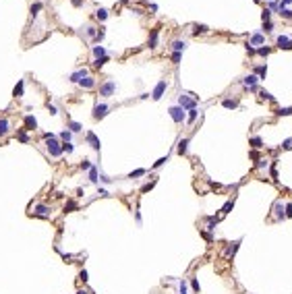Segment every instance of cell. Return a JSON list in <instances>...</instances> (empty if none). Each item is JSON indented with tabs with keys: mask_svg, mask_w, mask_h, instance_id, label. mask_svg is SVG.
Masks as SVG:
<instances>
[{
	"mask_svg": "<svg viewBox=\"0 0 292 294\" xmlns=\"http://www.w3.org/2000/svg\"><path fill=\"white\" fill-rule=\"evenodd\" d=\"M44 139H46L48 153L52 155V158H60V155H62V143H58L56 137L52 135V133H46V135H44Z\"/></svg>",
	"mask_w": 292,
	"mask_h": 294,
	"instance_id": "6da1fadb",
	"label": "cell"
},
{
	"mask_svg": "<svg viewBox=\"0 0 292 294\" xmlns=\"http://www.w3.org/2000/svg\"><path fill=\"white\" fill-rule=\"evenodd\" d=\"M114 91H116V83H114V81H106V83L102 85V87H100V96L110 98Z\"/></svg>",
	"mask_w": 292,
	"mask_h": 294,
	"instance_id": "7a4b0ae2",
	"label": "cell"
},
{
	"mask_svg": "<svg viewBox=\"0 0 292 294\" xmlns=\"http://www.w3.org/2000/svg\"><path fill=\"white\" fill-rule=\"evenodd\" d=\"M168 112H170V116H172V120H174V122H182V120H184V108H180V106H174V108H170Z\"/></svg>",
	"mask_w": 292,
	"mask_h": 294,
	"instance_id": "3957f363",
	"label": "cell"
},
{
	"mask_svg": "<svg viewBox=\"0 0 292 294\" xmlns=\"http://www.w3.org/2000/svg\"><path fill=\"white\" fill-rule=\"evenodd\" d=\"M108 106H106V104H95V108H93V118L95 120H100V118H104L106 114H108Z\"/></svg>",
	"mask_w": 292,
	"mask_h": 294,
	"instance_id": "277c9868",
	"label": "cell"
},
{
	"mask_svg": "<svg viewBox=\"0 0 292 294\" xmlns=\"http://www.w3.org/2000/svg\"><path fill=\"white\" fill-rule=\"evenodd\" d=\"M166 87H168V83H166V81H160V83L155 85V89H153V93H151V98H153V100H160V98L164 96Z\"/></svg>",
	"mask_w": 292,
	"mask_h": 294,
	"instance_id": "5b68a950",
	"label": "cell"
},
{
	"mask_svg": "<svg viewBox=\"0 0 292 294\" xmlns=\"http://www.w3.org/2000/svg\"><path fill=\"white\" fill-rule=\"evenodd\" d=\"M85 139H87V143H89V145L93 147L95 151H100V147H102V143H100V139H97V137H95V133H91V131H89V133L85 135Z\"/></svg>",
	"mask_w": 292,
	"mask_h": 294,
	"instance_id": "8992f818",
	"label": "cell"
},
{
	"mask_svg": "<svg viewBox=\"0 0 292 294\" xmlns=\"http://www.w3.org/2000/svg\"><path fill=\"white\" fill-rule=\"evenodd\" d=\"M48 211H52L48 205H40V203H35V205H33V213H35V215H40V218H48Z\"/></svg>",
	"mask_w": 292,
	"mask_h": 294,
	"instance_id": "52a82bcc",
	"label": "cell"
},
{
	"mask_svg": "<svg viewBox=\"0 0 292 294\" xmlns=\"http://www.w3.org/2000/svg\"><path fill=\"white\" fill-rule=\"evenodd\" d=\"M178 104H180V108H189V110L195 108V100H191L189 96H180L178 98Z\"/></svg>",
	"mask_w": 292,
	"mask_h": 294,
	"instance_id": "ba28073f",
	"label": "cell"
},
{
	"mask_svg": "<svg viewBox=\"0 0 292 294\" xmlns=\"http://www.w3.org/2000/svg\"><path fill=\"white\" fill-rule=\"evenodd\" d=\"M25 128H27V131H35V128H38V120L33 116H25Z\"/></svg>",
	"mask_w": 292,
	"mask_h": 294,
	"instance_id": "9c48e42d",
	"label": "cell"
},
{
	"mask_svg": "<svg viewBox=\"0 0 292 294\" xmlns=\"http://www.w3.org/2000/svg\"><path fill=\"white\" fill-rule=\"evenodd\" d=\"M79 85H81V87H85V89H91L93 85H95V79H93V77H89V75H87L85 79H81V81H79Z\"/></svg>",
	"mask_w": 292,
	"mask_h": 294,
	"instance_id": "30bf717a",
	"label": "cell"
},
{
	"mask_svg": "<svg viewBox=\"0 0 292 294\" xmlns=\"http://www.w3.org/2000/svg\"><path fill=\"white\" fill-rule=\"evenodd\" d=\"M85 77H87V71H85V68H81V71H77V73L70 75V81H73V83H79L81 79H85Z\"/></svg>",
	"mask_w": 292,
	"mask_h": 294,
	"instance_id": "8fae6325",
	"label": "cell"
},
{
	"mask_svg": "<svg viewBox=\"0 0 292 294\" xmlns=\"http://www.w3.org/2000/svg\"><path fill=\"white\" fill-rule=\"evenodd\" d=\"M23 89H25V81L21 79L19 83L15 85V89H13V96H15V98H21V96H23Z\"/></svg>",
	"mask_w": 292,
	"mask_h": 294,
	"instance_id": "7c38bea8",
	"label": "cell"
},
{
	"mask_svg": "<svg viewBox=\"0 0 292 294\" xmlns=\"http://www.w3.org/2000/svg\"><path fill=\"white\" fill-rule=\"evenodd\" d=\"M257 81H259V79H257V77H255V75H249V77H244V81H242V83L246 85V87L255 89V85H257Z\"/></svg>",
	"mask_w": 292,
	"mask_h": 294,
	"instance_id": "4fadbf2b",
	"label": "cell"
},
{
	"mask_svg": "<svg viewBox=\"0 0 292 294\" xmlns=\"http://www.w3.org/2000/svg\"><path fill=\"white\" fill-rule=\"evenodd\" d=\"M184 48H187V41H180V39H176V41H172V50L174 52H184Z\"/></svg>",
	"mask_w": 292,
	"mask_h": 294,
	"instance_id": "5bb4252c",
	"label": "cell"
},
{
	"mask_svg": "<svg viewBox=\"0 0 292 294\" xmlns=\"http://www.w3.org/2000/svg\"><path fill=\"white\" fill-rule=\"evenodd\" d=\"M17 139H19V141H23V143H27V141H29L27 128H19V131H17Z\"/></svg>",
	"mask_w": 292,
	"mask_h": 294,
	"instance_id": "9a60e30c",
	"label": "cell"
},
{
	"mask_svg": "<svg viewBox=\"0 0 292 294\" xmlns=\"http://www.w3.org/2000/svg\"><path fill=\"white\" fill-rule=\"evenodd\" d=\"M8 133V120L6 118H0V137H4Z\"/></svg>",
	"mask_w": 292,
	"mask_h": 294,
	"instance_id": "2e32d148",
	"label": "cell"
},
{
	"mask_svg": "<svg viewBox=\"0 0 292 294\" xmlns=\"http://www.w3.org/2000/svg\"><path fill=\"white\" fill-rule=\"evenodd\" d=\"M157 33H160V29H153V31H151V37H149V48H155V44H157Z\"/></svg>",
	"mask_w": 292,
	"mask_h": 294,
	"instance_id": "e0dca14e",
	"label": "cell"
},
{
	"mask_svg": "<svg viewBox=\"0 0 292 294\" xmlns=\"http://www.w3.org/2000/svg\"><path fill=\"white\" fill-rule=\"evenodd\" d=\"M64 211H66V213H70V211H77V203L73 201V199L64 203Z\"/></svg>",
	"mask_w": 292,
	"mask_h": 294,
	"instance_id": "ac0fdd59",
	"label": "cell"
},
{
	"mask_svg": "<svg viewBox=\"0 0 292 294\" xmlns=\"http://www.w3.org/2000/svg\"><path fill=\"white\" fill-rule=\"evenodd\" d=\"M89 180L91 182H97V180H100V176H97V168H89Z\"/></svg>",
	"mask_w": 292,
	"mask_h": 294,
	"instance_id": "d6986e66",
	"label": "cell"
},
{
	"mask_svg": "<svg viewBox=\"0 0 292 294\" xmlns=\"http://www.w3.org/2000/svg\"><path fill=\"white\" fill-rule=\"evenodd\" d=\"M93 56H95V58H102V56H106V50H104L102 46H95V48H93Z\"/></svg>",
	"mask_w": 292,
	"mask_h": 294,
	"instance_id": "ffe728a7",
	"label": "cell"
},
{
	"mask_svg": "<svg viewBox=\"0 0 292 294\" xmlns=\"http://www.w3.org/2000/svg\"><path fill=\"white\" fill-rule=\"evenodd\" d=\"M187 145H189V139H182V141L178 143V153H180V155L187 153Z\"/></svg>",
	"mask_w": 292,
	"mask_h": 294,
	"instance_id": "44dd1931",
	"label": "cell"
},
{
	"mask_svg": "<svg viewBox=\"0 0 292 294\" xmlns=\"http://www.w3.org/2000/svg\"><path fill=\"white\" fill-rule=\"evenodd\" d=\"M68 128H70V133H79V131H81V124L75 122V120H70V122H68Z\"/></svg>",
	"mask_w": 292,
	"mask_h": 294,
	"instance_id": "7402d4cb",
	"label": "cell"
},
{
	"mask_svg": "<svg viewBox=\"0 0 292 294\" xmlns=\"http://www.w3.org/2000/svg\"><path fill=\"white\" fill-rule=\"evenodd\" d=\"M95 17H97L100 21H106V19H108V11H106V8H100V11L95 13Z\"/></svg>",
	"mask_w": 292,
	"mask_h": 294,
	"instance_id": "603a6c76",
	"label": "cell"
},
{
	"mask_svg": "<svg viewBox=\"0 0 292 294\" xmlns=\"http://www.w3.org/2000/svg\"><path fill=\"white\" fill-rule=\"evenodd\" d=\"M62 151H66V153H73V151H75L73 143H70V141H64V143H62Z\"/></svg>",
	"mask_w": 292,
	"mask_h": 294,
	"instance_id": "cb8c5ba5",
	"label": "cell"
},
{
	"mask_svg": "<svg viewBox=\"0 0 292 294\" xmlns=\"http://www.w3.org/2000/svg\"><path fill=\"white\" fill-rule=\"evenodd\" d=\"M106 62H108V56H102V58H95V62H93V64H95L97 68H102Z\"/></svg>",
	"mask_w": 292,
	"mask_h": 294,
	"instance_id": "d4e9b609",
	"label": "cell"
},
{
	"mask_svg": "<svg viewBox=\"0 0 292 294\" xmlns=\"http://www.w3.org/2000/svg\"><path fill=\"white\" fill-rule=\"evenodd\" d=\"M278 46H280V48H288V37H286V35H280V37H278Z\"/></svg>",
	"mask_w": 292,
	"mask_h": 294,
	"instance_id": "484cf974",
	"label": "cell"
},
{
	"mask_svg": "<svg viewBox=\"0 0 292 294\" xmlns=\"http://www.w3.org/2000/svg\"><path fill=\"white\" fill-rule=\"evenodd\" d=\"M236 106H238L236 100H224V108H232V110H234Z\"/></svg>",
	"mask_w": 292,
	"mask_h": 294,
	"instance_id": "4316f807",
	"label": "cell"
},
{
	"mask_svg": "<svg viewBox=\"0 0 292 294\" xmlns=\"http://www.w3.org/2000/svg\"><path fill=\"white\" fill-rule=\"evenodd\" d=\"M143 174H145V170H143V168H139V170H135V172H131L129 178H139V176H143Z\"/></svg>",
	"mask_w": 292,
	"mask_h": 294,
	"instance_id": "83f0119b",
	"label": "cell"
},
{
	"mask_svg": "<svg viewBox=\"0 0 292 294\" xmlns=\"http://www.w3.org/2000/svg\"><path fill=\"white\" fill-rule=\"evenodd\" d=\"M42 11V2H35V4H31V15L35 17V15H38Z\"/></svg>",
	"mask_w": 292,
	"mask_h": 294,
	"instance_id": "f1b7e54d",
	"label": "cell"
},
{
	"mask_svg": "<svg viewBox=\"0 0 292 294\" xmlns=\"http://www.w3.org/2000/svg\"><path fill=\"white\" fill-rule=\"evenodd\" d=\"M253 44H263V35H259V33H257V35H253L249 46H253Z\"/></svg>",
	"mask_w": 292,
	"mask_h": 294,
	"instance_id": "f546056e",
	"label": "cell"
},
{
	"mask_svg": "<svg viewBox=\"0 0 292 294\" xmlns=\"http://www.w3.org/2000/svg\"><path fill=\"white\" fill-rule=\"evenodd\" d=\"M197 108H193V110H189V122H195V118H197Z\"/></svg>",
	"mask_w": 292,
	"mask_h": 294,
	"instance_id": "4dcf8cb0",
	"label": "cell"
},
{
	"mask_svg": "<svg viewBox=\"0 0 292 294\" xmlns=\"http://www.w3.org/2000/svg\"><path fill=\"white\" fill-rule=\"evenodd\" d=\"M238 245H240V243H234V245H230V249H228V255H230V257H232V255L236 253V251H238Z\"/></svg>",
	"mask_w": 292,
	"mask_h": 294,
	"instance_id": "1f68e13d",
	"label": "cell"
},
{
	"mask_svg": "<svg viewBox=\"0 0 292 294\" xmlns=\"http://www.w3.org/2000/svg\"><path fill=\"white\" fill-rule=\"evenodd\" d=\"M251 145H253V147H261V145H263V141L259 139V137H253V139H251Z\"/></svg>",
	"mask_w": 292,
	"mask_h": 294,
	"instance_id": "d6a6232c",
	"label": "cell"
},
{
	"mask_svg": "<svg viewBox=\"0 0 292 294\" xmlns=\"http://www.w3.org/2000/svg\"><path fill=\"white\" fill-rule=\"evenodd\" d=\"M207 31V25H195V33H205Z\"/></svg>",
	"mask_w": 292,
	"mask_h": 294,
	"instance_id": "836d02e7",
	"label": "cell"
},
{
	"mask_svg": "<svg viewBox=\"0 0 292 294\" xmlns=\"http://www.w3.org/2000/svg\"><path fill=\"white\" fill-rule=\"evenodd\" d=\"M166 162H168V155H166V158H160V160H157V162L153 164V168H160V166H164Z\"/></svg>",
	"mask_w": 292,
	"mask_h": 294,
	"instance_id": "e575fe53",
	"label": "cell"
},
{
	"mask_svg": "<svg viewBox=\"0 0 292 294\" xmlns=\"http://www.w3.org/2000/svg\"><path fill=\"white\" fill-rule=\"evenodd\" d=\"M282 209H284V207H282V203H278V205H276V211H278V213H276V218H284Z\"/></svg>",
	"mask_w": 292,
	"mask_h": 294,
	"instance_id": "d590c367",
	"label": "cell"
},
{
	"mask_svg": "<svg viewBox=\"0 0 292 294\" xmlns=\"http://www.w3.org/2000/svg\"><path fill=\"white\" fill-rule=\"evenodd\" d=\"M91 168V162L89 160H83V164H81V170H89Z\"/></svg>",
	"mask_w": 292,
	"mask_h": 294,
	"instance_id": "8d00e7d4",
	"label": "cell"
},
{
	"mask_svg": "<svg viewBox=\"0 0 292 294\" xmlns=\"http://www.w3.org/2000/svg\"><path fill=\"white\" fill-rule=\"evenodd\" d=\"M87 35H89V37H95V35H97L95 27H87Z\"/></svg>",
	"mask_w": 292,
	"mask_h": 294,
	"instance_id": "74e56055",
	"label": "cell"
},
{
	"mask_svg": "<svg viewBox=\"0 0 292 294\" xmlns=\"http://www.w3.org/2000/svg\"><path fill=\"white\" fill-rule=\"evenodd\" d=\"M284 209H286V213H284V215H288V218H292V205L288 203V205L284 207Z\"/></svg>",
	"mask_w": 292,
	"mask_h": 294,
	"instance_id": "f35d334b",
	"label": "cell"
},
{
	"mask_svg": "<svg viewBox=\"0 0 292 294\" xmlns=\"http://www.w3.org/2000/svg\"><path fill=\"white\" fill-rule=\"evenodd\" d=\"M60 137H62L64 141H70V131H62V135H60Z\"/></svg>",
	"mask_w": 292,
	"mask_h": 294,
	"instance_id": "ab89813d",
	"label": "cell"
},
{
	"mask_svg": "<svg viewBox=\"0 0 292 294\" xmlns=\"http://www.w3.org/2000/svg\"><path fill=\"white\" fill-rule=\"evenodd\" d=\"M257 52H259V54H261V56H267V54H269V48H259Z\"/></svg>",
	"mask_w": 292,
	"mask_h": 294,
	"instance_id": "60d3db41",
	"label": "cell"
},
{
	"mask_svg": "<svg viewBox=\"0 0 292 294\" xmlns=\"http://www.w3.org/2000/svg\"><path fill=\"white\" fill-rule=\"evenodd\" d=\"M280 114H284V116L292 114V108H282V110H280Z\"/></svg>",
	"mask_w": 292,
	"mask_h": 294,
	"instance_id": "b9f144b4",
	"label": "cell"
},
{
	"mask_svg": "<svg viewBox=\"0 0 292 294\" xmlns=\"http://www.w3.org/2000/svg\"><path fill=\"white\" fill-rule=\"evenodd\" d=\"M180 294H187V282H180Z\"/></svg>",
	"mask_w": 292,
	"mask_h": 294,
	"instance_id": "7bdbcfd3",
	"label": "cell"
},
{
	"mask_svg": "<svg viewBox=\"0 0 292 294\" xmlns=\"http://www.w3.org/2000/svg\"><path fill=\"white\" fill-rule=\"evenodd\" d=\"M230 207H232V201H228V203L222 207V213H228V209H230Z\"/></svg>",
	"mask_w": 292,
	"mask_h": 294,
	"instance_id": "ee69618b",
	"label": "cell"
},
{
	"mask_svg": "<svg viewBox=\"0 0 292 294\" xmlns=\"http://www.w3.org/2000/svg\"><path fill=\"white\" fill-rule=\"evenodd\" d=\"M284 149H292V139H286L284 141Z\"/></svg>",
	"mask_w": 292,
	"mask_h": 294,
	"instance_id": "f6af8a7d",
	"label": "cell"
},
{
	"mask_svg": "<svg viewBox=\"0 0 292 294\" xmlns=\"http://www.w3.org/2000/svg\"><path fill=\"white\" fill-rule=\"evenodd\" d=\"M193 290H195V292H199V290H201V288H199V282H197V280H193Z\"/></svg>",
	"mask_w": 292,
	"mask_h": 294,
	"instance_id": "bcb514c9",
	"label": "cell"
},
{
	"mask_svg": "<svg viewBox=\"0 0 292 294\" xmlns=\"http://www.w3.org/2000/svg\"><path fill=\"white\" fill-rule=\"evenodd\" d=\"M79 278H81V280H83V282H87V271H85V269H83V271H81V273H79Z\"/></svg>",
	"mask_w": 292,
	"mask_h": 294,
	"instance_id": "7dc6e473",
	"label": "cell"
},
{
	"mask_svg": "<svg viewBox=\"0 0 292 294\" xmlns=\"http://www.w3.org/2000/svg\"><path fill=\"white\" fill-rule=\"evenodd\" d=\"M172 60H174V62H178V60H180V54H178V52H174V54H172Z\"/></svg>",
	"mask_w": 292,
	"mask_h": 294,
	"instance_id": "c3c4849f",
	"label": "cell"
},
{
	"mask_svg": "<svg viewBox=\"0 0 292 294\" xmlns=\"http://www.w3.org/2000/svg\"><path fill=\"white\" fill-rule=\"evenodd\" d=\"M102 39H104V31H100V33L95 35V41H102Z\"/></svg>",
	"mask_w": 292,
	"mask_h": 294,
	"instance_id": "681fc988",
	"label": "cell"
},
{
	"mask_svg": "<svg viewBox=\"0 0 292 294\" xmlns=\"http://www.w3.org/2000/svg\"><path fill=\"white\" fill-rule=\"evenodd\" d=\"M257 73H259L261 77H265V66H259V68H257Z\"/></svg>",
	"mask_w": 292,
	"mask_h": 294,
	"instance_id": "f907efd6",
	"label": "cell"
},
{
	"mask_svg": "<svg viewBox=\"0 0 292 294\" xmlns=\"http://www.w3.org/2000/svg\"><path fill=\"white\" fill-rule=\"evenodd\" d=\"M48 110H50V114H56V108L52 106V104H48Z\"/></svg>",
	"mask_w": 292,
	"mask_h": 294,
	"instance_id": "816d5d0a",
	"label": "cell"
},
{
	"mask_svg": "<svg viewBox=\"0 0 292 294\" xmlns=\"http://www.w3.org/2000/svg\"><path fill=\"white\" fill-rule=\"evenodd\" d=\"M83 4V0H73V6H81Z\"/></svg>",
	"mask_w": 292,
	"mask_h": 294,
	"instance_id": "f5cc1de1",
	"label": "cell"
},
{
	"mask_svg": "<svg viewBox=\"0 0 292 294\" xmlns=\"http://www.w3.org/2000/svg\"><path fill=\"white\" fill-rule=\"evenodd\" d=\"M77 294H89V292H85V290H79V292H77Z\"/></svg>",
	"mask_w": 292,
	"mask_h": 294,
	"instance_id": "db71d44e",
	"label": "cell"
}]
</instances>
